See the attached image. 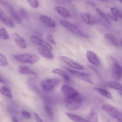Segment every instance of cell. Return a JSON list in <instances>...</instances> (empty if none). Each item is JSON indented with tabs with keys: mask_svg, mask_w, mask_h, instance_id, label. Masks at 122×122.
Returning a JSON list of instances; mask_svg holds the SVG:
<instances>
[{
	"mask_svg": "<svg viewBox=\"0 0 122 122\" xmlns=\"http://www.w3.org/2000/svg\"><path fill=\"white\" fill-rule=\"evenodd\" d=\"M34 115L35 118H36V120L37 122H43L42 120V119L40 117V116H39V115L37 113H34Z\"/></svg>",
	"mask_w": 122,
	"mask_h": 122,
	"instance_id": "38",
	"label": "cell"
},
{
	"mask_svg": "<svg viewBox=\"0 0 122 122\" xmlns=\"http://www.w3.org/2000/svg\"><path fill=\"white\" fill-rule=\"evenodd\" d=\"M31 41L33 43L36 44L37 45H39V46H42L43 48L49 50H51V51L53 50V47L49 44L43 41L36 36H32L31 37Z\"/></svg>",
	"mask_w": 122,
	"mask_h": 122,
	"instance_id": "12",
	"label": "cell"
},
{
	"mask_svg": "<svg viewBox=\"0 0 122 122\" xmlns=\"http://www.w3.org/2000/svg\"><path fill=\"white\" fill-rule=\"evenodd\" d=\"M37 51L40 55L46 58L52 59L53 58V54L49 50L43 47L39 48L37 49Z\"/></svg>",
	"mask_w": 122,
	"mask_h": 122,
	"instance_id": "17",
	"label": "cell"
},
{
	"mask_svg": "<svg viewBox=\"0 0 122 122\" xmlns=\"http://www.w3.org/2000/svg\"><path fill=\"white\" fill-rule=\"evenodd\" d=\"M60 82V80L57 79H49L42 82L41 86L44 91L49 92L53 89Z\"/></svg>",
	"mask_w": 122,
	"mask_h": 122,
	"instance_id": "6",
	"label": "cell"
},
{
	"mask_svg": "<svg viewBox=\"0 0 122 122\" xmlns=\"http://www.w3.org/2000/svg\"><path fill=\"white\" fill-rule=\"evenodd\" d=\"M81 16L84 21L87 24H93L98 22V18L90 14L82 13Z\"/></svg>",
	"mask_w": 122,
	"mask_h": 122,
	"instance_id": "10",
	"label": "cell"
},
{
	"mask_svg": "<svg viewBox=\"0 0 122 122\" xmlns=\"http://www.w3.org/2000/svg\"><path fill=\"white\" fill-rule=\"evenodd\" d=\"M100 0L102 1H107V0Z\"/></svg>",
	"mask_w": 122,
	"mask_h": 122,
	"instance_id": "43",
	"label": "cell"
},
{
	"mask_svg": "<svg viewBox=\"0 0 122 122\" xmlns=\"http://www.w3.org/2000/svg\"><path fill=\"white\" fill-rule=\"evenodd\" d=\"M44 107L47 116L50 119H53L54 117V115L52 109L47 104H44Z\"/></svg>",
	"mask_w": 122,
	"mask_h": 122,
	"instance_id": "29",
	"label": "cell"
},
{
	"mask_svg": "<svg viewBox=\"0 0 122 122\" xmlns=\"http://www.w3.org/2000/svg\"><path fill=\"white\" fill-rule=\"evenodd\" d=\"M52 72L54 74L60 75V76L62 77L65 80L69 81L70 79L69 77L67 75V74L66 72H64L63 70H62L60 69H54L52 70Z\"/></svg>",
	"mask_w": 122,
	"mask_h": 122,
	"instance_id": "26",
	"label": "cell"
},
{
	"mask_svg": "<svg viewBox=\"0 0 122 122\" xmlns=\"http://www.w3.org/2000/svg\"><path fill=\"white\" fill-rule=\"evenodd\" d=\"M86 56L87 59L90 63L97 66H100L101 64L100 60L94 53L89 51L87 52Z\"/></svg>",
	"mask_w": 122,
	"mask_h": 122,
	"instance_id": "11",
	"label": "cell"
},
{
	"mask_svg": "<svg viewBox=\"0 0 122 122\" xmlns=\"http://www.w3.org/2000/svg\"><path fill=\"white\" fill-rule=\"evenodd\" d=\"M14 58L17 61L24 64H34L40 59L37 55L28 53L15 56Z\"/></svg>",
	"mask_w": 122,
	"mask_h": 122,
	"instance_id": "4",
	"label": "cell"
},
{
	"mask_svg": "<svg viewBox=\"0 0 122 122\" xmlns=\"http://www.w3.org/2000/svg\"><path fill=\"white\" fill-rule=\"evenodd\" d=\"M11 120H12V121L13 122H15L18 120H17V119L15 117H13Z\"/></svg>",
	"mask_w": 122,
	"mask_h": 122,
	"instance_id": "41",
	"label": "cell"
},
{
	"mask_svg": "<svg viewBox=\"0 0 122 122\" xmlns=\"http://www.w3.org/2000/svg\"><path fill=\"white\" fill-rule=\"evenodd\" d=\"M17 70L20 73L24 74L32 75H36L37 74L35 72L29 69L28 67L24 65H20L18 67Z\"/></svg>",
	"mask_w": 122,
	"mask_h": 122,
	"instance_id": "18",
	"label": "cell"
},
{
	"mask_svg": "<svg viewBox=\"0 0 122 122\" xmlns=\"http://www.w3.org/2000/svg\"><path fill=\"white\" fill-rule=\"evenodd\" d=\"M94 89L107 99H110L112 98V95L111 93L106 90L97 87L94 88Z\"/></svg>",
	"mask_w": 122,
	"mask_h": 122,
	"instance_id": "25",
	"label": "cell"
},
{
	"mask_svg": "<svg viewBox=\"0 0 122 122\" xmlns=\"http://www.w3.org/2000/svg\"><path fill=\"white\" fill-rule=\"evenodd\" d=\"M32 8H37L38 6V3L37 0H27Z\"/></svg>",
	"mask_w": 122,
	"mask_h": 122,
	"instance_id": "33",
	"label": "cell"
},
{
	"mask_svg": "<svg viewBox=\"0 0 122 122\" xmlns=\"http://www.w3.org/2000/svg\"><path fill=\"white\" fill-rule=\"evenodd\" d=\"M109 87L119 91H122V86L121 83L117 81H111L107 82Z\"/></svg>",
	"mask_w": 122,
	"mask_h": 122,
	"instance_id": "22",
	"label": "cell"
},
{
	"mask_svg": "<svg viewBox=\"0 0 122 122\" xmlns=\"http://www.w3.org/2000/svg\"><path fill=\"white\" fill-rule=\"evenodd\" d=\"M8 64L5 57L0 53V66L2 67L5 66Z\"/></svg>",
	"mask_w": 122,
	"mask_h": 122,
	"instance_id": "32",
	"label": "cell"
},
{
	"mask_svg": "<svg viewBox=\"0 0 122 122\" xmlns=\"http://www.w3.org/2000/svg\"><path fill=\"white\" fill-rule=\"evenodd\" d=\"M47 39L48 41L51 42L52 44H54V45L56 44V42L54 41V39L53 38V37L51 35H48L47 36Z\"/></svg>",
	"mask_w": 122,
	"mask_h": 122,
	"instance_id": "37",
	"label": "cell"
},
{
	"mask_svg": "<svg viewBox=\"0 0 122 122\" xmlns=\"http://www.w3.org/2000/svg\"><path fill=\"white\" fill-rule=\"evenodd\" d=\"M98 18V22L106 28H109L111 26V23L108 18V16L106 17H100Z\"/></svg>",
	"mask_w": 122,
	"mask_h": 122,
	"instance_id": "24",
	"label": "cell"
},
{
	"mask_svg": "<svg viewBox=\"0 0 122 122\" xmlns=\"http://www.w3.org/2000/svg\"><path fill=\"white\" fill-rule=\"evenodd\" d=\"M12 36L14 42L18 46L22 49H25L26 48L25 41L19 34L16 33H14L12 34Z\"/></svg>",
	"mask_w": 122,
	"mask_h": 122,
	"instance_id": "14",
	"label": "cell"
},
{
	"mask_svg": "<svg viewBox=\"0 0 122 122\" xmlns=\"http://www.w3.org/2000/svg\"><path fill=\"white\" fill-rule=\"evenodd\" d=\"M87 122H98V116L95 111H91L89 113L86 119Z\"/></svg>",
	"mask_w": 122,
	"mask_h": 122,
	"instance_id": "19",
	"label": "cell"
},
{
	"mask_svg": "<svg viewBox=\"0 0 122 122\" xmlns=\"http://www.w3.org/2000/svg\"><path fill=\"white\" fill-rule=\"evenodd\" d=\"M61 91L65 97L75 96L79 94L74 88L66 85H63L62 86Z\"/></svg>",
	"mask_w": 122,
	"mask_h": 122,
	"instance_id": "8",
	"label": "cell"
},
{
	"mask_svg": "<svg viewBox=\"0 0 122 122\" xmlns=\"http://www.w3.org/2000/svg\"><path fill=\"white\" fill-rule=\"evenodd\" d=\"M19 14L21 18L25 20H29V15L26 10L23 8H20L19 10Z\"/></svg>",
	"mask_w": 122,
	"mask_h": 122,
	"instance_id": "28",
	"label": "cell"
},
{
	"mask_svg": "<svg viewBox=\"0 0 122 122\" xmlns=\"http://www.w3.org/2000/svg\"><path fill=\"white\" fill-rule=\"evenodd\" d=\"M102 109L108 115L120 122H122V113L117 108L107 104H104L102 106Z\"/></svg>",
	"mask_w": 122,
	"mask_h": 122,
	"instance_id": "3",
	"label": "cell"
},
{
	"mask_svg": "<svg viewBox=\"0 0 122 122\" xmlns=\"http://www.w3.org/2000/svg\"><path fill=\"white\" fill-rule=\"evenodd\" d=\"M108 17L114 21H117V19L118 18L112 13L109 14H108Z\"/></svg>",
	"mask_w": 122,
	"mask_h": 122,
	"instance_id": "39",
	"label": "cell"
},
{
	"mask_svg": "<svg viewBox=\"0 0 122 122\" xmlns=\"http://www.w3.org/2000/svg\"><path fill=\"white\" fill-rule=\"evenodd\" d=\"M22 115L23 117L28 119H30L31 118V114L28 111H23L22 112Z\"/></svg>",
	"mask_w": 122,
	"mask_h": 122,
	"instance_id": "35",
	"label": "cell"
},
{
	"mask_svg": "<svg viewBox=\"0 0 122 122\" xmlns=\"http://www.w3.org/2000/svg\"><path fill=\"white\" fill-rule=\"evenodd\" d=\"M19 122L18 121V120H17V121H16V122Z\"/></svg>",
	"mask_w": 122,
	"mask_h": 122,
	"instance_id": "45",
	"label": "cell"
},
{
	"mask_svg": "<svg viewBox=\"0 0 122 122\" xmlns=\"http://www.w3.org/2000/svg\"><path fill=\"white\" fill-rule=\"evenodd\" d=\"M0 37L4 40H7L9 39V36L4 28H1L0 29Z\"/></svg>",
	"mask_w": 122,
	"mask_h": 122,
	"instance_id": "30",
	"label": "cell"
},
{
	"mask_svg": "<svg viewBox=\"0 0 122 122\" xmlns=\"http://www.w3.org/2000/svg\"><path fill=\"white\" fill-rule=\"evenodd\" d=\"M80 78L82 80H84V81L89 83V84H93V82L89 78H88V77H80Z\"/></svg>",
	"mask_w": 122,
	"mask_h": 122,
	"instance_id": "36",
	"label": "cell"
},
{
	"mask_svg": "<svg viewBox=\"0 0 122 122\" xmlns=\"http://www.w3.org/2000/svg\"><path fill=\"white\" fill-rule=\"evenodd\" d=\"M0 92L3 95L7 97L11 98L13 97L12 93L11 90L7 87H1L0 88Z\"/></svg>",
	"mask_w": 122,
	"mask_h": 122,
	"instance_id": "27",
	"label": "cell"
},
{
	"mask_svg": "<svg viewBox=\"0 0 122 122\" xmlns=\"http://www.w3.org/2000/svg\"><path fill=\"white\" fill-rule=\"evenodd\" d=\"M119 0L120 1L121 3H122V0Z\"/></svg>",
	"mask_w": 122,
	"mask_h": 122,
	"instance_id": "44",
	"label": "cell"
},
{
	"mask_svg": "<svg viewBox=\"0 0 122 122\" xmlns=\"http://www.w3.org/2000/svg\"><path fill=\"white\" fill-rule=\"evenodd\" d=\"M54 9L62 16L65 17H69L70 16L69 11L64 7L60 6H56L54 7Z\"/></svg>",
	"mask_w": 122,
	"mask_h": 122,
	"instance_id": "21",
	"label": "cell"
},
{
	"mask_svg": "<svg viewBox=\"0 0 122 122\" xmlns=\"http://www.w3.org/2000/svg\"><path fill=\"white\" fill-rule=\"evenodd\" d=\"M112 77L115 81H119L122 77V67L119 64L114 63L112 68Z\"/></svg>",
	"mask_w": 122,
	"mask_h": 122,
	"instance_id": "7",
	"label": "cell"
},
{
	"mask_svg": "<svg viewBox=\"0 0 122 122\" xmlns=\"http://www.w3.org/2000/svg\"><path fill=\"white\" fill-rule=\"evenodd\" d=\"M0 82H2V83H3L4 81H3V79H2L1 77L0 76Z\"/></svg>",
	"mask_w": 122,
	"mask_h": 122,
	"instance_id": "42",
	"label": "cell"
},
{
	"mask_svg": "<svg viewBox=\"0 0 122 122\" xmlns=\"http://www.w3.org/2000/svg\"><path fill=\"white\" fill-rule=\"evenodd\" d=\"M60 23L63 27L75 36L84 38H88L89 37L88 35L82 31L73 24L69 21L62 20L60 21Z\"/></svg>",
	"mask_w": 122,
	"mask_h": 122,
	"instance_id": "2",
	"label": "cell"
},
{
	"mask_svg": "<svg viewBox=\"0 0 122 122\" xmlns=\"http://www.w3.org/2000/svg\"><path fill=\"white\" fill-rule=\"evenodd\" d=\"M0 20L5 25L11 28H13L14 24L11 18L0 9Z\"/></svg>",
	"mask_w": 122,
	"mask_h": 122,
	"instance_id": "13",
	"label": "cell"
},
{
	"mask_svg": "<svg viewBox=\"0 0 122 122\" xmlns=\"http://www.w3.org/2000/svg\"><path fill=\"white\" fill-rule=\"evenodd\" d=\"M0 4L6 9L16 23H21V18L19 14L11 5L8 2L3 0H0Z\"/></svg>",
	"mask_w": 122,
	"mask_h": 122,
	"instance_id": "5",
	"label": "cell"
},
{
	"mask_svg": "<svg viewBox=\"0 0 122 122\" xmlns=\"http://www.w3.org/2000/svg\"><path fill=\"white\" fill-rule=\"evenodd\" d=\"M111 12L114 15L118 18L122 19V14L121 12L120 11L117 9L115 8H112L111 9Z\"/></svg>",
	"mask_w": 122,
	"mask_h": 122,
	"instance_id": "31",
	"label": "cell"
},
{
	"mask_svg": "<svg viewBox=\"0 0 122 122\" xmlns=\"http://www.w3.org/2000/svg\"><path fill=\"white\" fill-rule=\"evenodd\" d=\"M105 37L106 41L110 44L115 46L116 48H119V44L117 38L113 34L111 33H107L105 36Z\"/></svg>",
	"mask_w": 122,
	"mask_h": 122,
	"instance_id": "16",
	"label": "cell"
},
{
	"mask_svg": "<svg viewBox=\"0 0 122 122\" xmlns=\"http://www.w3.org/2000/svg\"><path fill=\"white\" fill-rule=\"evenodd\" d=\"M66 115L71 120L75 122H87L85 119L78 115L69 112H66Z\"/></svg>",
	"mask_w": 122,
	"mask_h": 122,
	"instance_id": "20",
	"label": "cell"
},
{
	"mask_svg": "<svg viewBox=\"0 0 122 122\" xmlns=\"http://www.w3.org/2000/svg\"><path fill=\"white\" fill-rule=\"evenodd\" d=\"M86 3L87 4L90 5L91 6H96V4L93 3V2H92V1H90L87 0L86 1Z\"/></svg>",
	"mask_w": 122,
	"mask_h": 122,
	"instance_id": "40",
	"label": "cell"
},
{
	"mask_svg": "<svg viewBox=\"0 0 122 122\" xmlns=\"http://www.w3.org/2000/svg\"><path fill=\"white\" fill-rule=\"evenodd\" d=\"M82 100L79 94L75 96L65 97L64 104L66 108L72 111L77 110L81 105Z\"/></svg>",
	"mask_w": 122,
	"mask_h": 122,
	"instance_id": "1",
	"label": "cell"
},
{
	"mask_svg": "<svg viewBox=\"0 0 122 122\" xmlns=\"http://www.w3.org/2000/svg\"><path fill=\"white\" fill-rule=\"evenodd\" d=\"M66 69L67 71L69 72V73L74 76L80 78L82 77H89L90 76V75L88 73H86V72H81L79 71L73 70L71 69L68 67H66Z\"/></svg>",
	"mask_w": 122,
	"mask_h": 122,
	"instance_id": "23",
	"label": "cell"
},
{
	"mask_svg": "<svg viewBox=\"0 0 122 122\" xmlns=\"http://www.w3.org/2000/svg\"><path fill=\"white\" fill-rule=\"evenodd\" d=\"M95 11L100 17H106L108 16L99 8H96L95 9Z\"/></svg>",
	"mask_w": 122,
	"mask_h": 122,
	"instance_id": "34",
	"label": "cell"
},
{
	"mask_svg": "<svg viewBox=\"0 0 122 122\" xmlns=\"http://www.w3.org/2000/svg\"><path fill=\"white\" fill-rule=\"evenodd\" d=\"M59 59L61 61L67 64L69 66L73 67L74 69L79 70H82L85 69V67L75 62L68 57L64 56H59Z\"/></svg>",
	"mask_w": 122,
	"mask_h": 122,
	"instance_id": "9",
	"label": "cell"
},
{
	"mask_svg": "<svg viewBox=\"0 0 122 122\" xmlns=\"http://www.w3.org/2000/svg\"><path fill=\"white\" fill-rule=\"evenodd\" d=\"M40 19L43 23L49 28H53L56 26L55 22L48 16L42 15L40 17Z\"/></svg>",
	"mask_w": 122,
	"mask_h": 122,
	"instance_id": "15",
	"label": "cell"
}]
</instances>
